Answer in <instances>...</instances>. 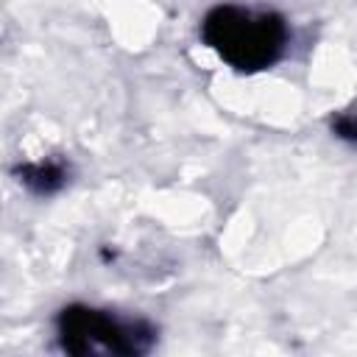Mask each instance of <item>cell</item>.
Masks as SVG:
<instances>
[{
    "label": "cell",
    "instance_id": "3",
    "mask_svg": "<svg viewBox=\"0 0 357 357\" xmlns=\"http://www.w3.org/2000/svg\"><path fill=\"white\" fill-rule=\"evenodd\" d=\"M67 165L61 159H39V162H25L17 167L20 184H25L36 195H50L64 187L67 181Z\"/></svg>",
    "mask_w": 357,
    "mask_h": 357
},
{
    "label": "cell",
    "instance_id": "2",
    "mask_svg": "<svg viewBox=\"0 0 357 357\" xmlns=\"http://www.w3.org/2000/svg\"><path fill=\"white\" fill-rule=\"evenodd\" d=\"M59 343L70 354H142L153 346V326L123 321L106 310L70 304L56 318Z\"/></svg>",
    "mask_w": 357,
    "mask_h": 357
},
{
    "label": "cell",
    "instance_id": "1",
    "mask_svg": "<svg viewBox=\"0 0 357 357\" xmlns=\"http://www.w3.org/2000/svg\"><path fill=\"white\" fill-rule=\"evenodd\" d=\"M204 42L234 70L259 73L287 47V25L279 14L240 6H215L201 22Z\"/></svg>",
    "mask_w": 357,
    "mask_h": 357
},
{
    "label": "cell",
    "instance_id": "4",
    "mask_svg": "<svg viewBox=\"0 0 357 357\" xmlns=\"http://www.w3.org/2000/svg\"><path fill=\"white\" fill-rule=\"evenodd\" d=\"M335 134L340 139H349V142H357V114L354 112H343L335 123H332Z\"/></svg>",
    "mask_w": 357,
    "mask_h": 357
}]
</instances>
